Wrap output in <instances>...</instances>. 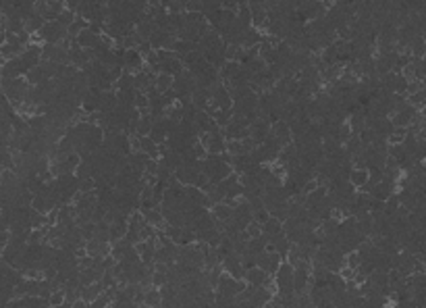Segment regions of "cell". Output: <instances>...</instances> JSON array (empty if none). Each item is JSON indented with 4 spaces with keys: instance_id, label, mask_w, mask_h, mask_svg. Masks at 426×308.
I'll list each match as a JSON object with an SVG mask.
<instances>
[{
    "instance_id": "7",
    "label": "cell",
    "mask_w": 426,
    "mask_h": 308,
    "mask_svg": "<svg viewBox=\"0 0 426 308\" xmlns=\"http://www.w3.org/2000/svg\"><path fill=\"white\" fill-rule=\"evenodd\" d=\"M4 19H6V17H4L2 13H0V32H4Z\"/></svg>"
},
{
    "instance_id": "5",
    "label": "cell",
    "mask_w": 426,
    "mask_h": 308,
    "mask_svg": "<svg viewBox=\"0 0 426 308\" xmlns=\"http://www.w3.org/2000/svg\"><path fill=\"white\" fill-rule=\"evenodd\" d=\"M353 277H355L353 269H350V267H343V269H341V279H353Z\"/></svg>"
},
{
    "instance_id": "6",
    "label": "cell",
    "mask_w": 426,
    "mask_h": 308,
    "mask_svg": "<svg viewBox=\"0 0 426 308\" xmlns=\"http://www.w3.org/2000/svg\"><path fill=\"white\" fill-rule=\"evenodd\" d=\"M71 308H88V302H83V300H75L71 304Z\"/></svg>"
},
{
    "instance_id": "4",
    "label": "cell",
    "mask_w": 426,
    "mask_h": 308,
    "mask_svg": "<svg viewBox=\"0 0 426 308\" xmlns=\"http://www.w3.org/2000/svg\"><path fill=\"white\" fill-rule=\"evenodd\" d=\"M245 233L250 235V240L252 237H260L262 235V225H258L256 221H250L247 223V227H245Z\"/></svg>"
},
{
    "instance_id": "2",
    "label": "cell",
    "mask_w": 426,
    "mask_h": 308,
    "mask_svg": "<svg viewBox=\"0 0 426 308\" xmlns=\"http://www.w3.org/2000/svg\"><path fill=\"white\" fill-rule=\"evenodd\" d=\"M352 183L353 188H362L368 183V169H352L350 173V179H347Z\"/></svg>"
},
{
    "instance_id": "3",
    "label": "cell",
    "mask_w": 426,
    "mask_h": 308,
    "mask_svg": "<svg viewBox=\"0 0 426 308\" xmlns=\"http://www.w3.org/2000/svg\"><path fill=\"white\" fill-rule=\"evenodd\" d=\"M63 302H65V288L54 289L52 294H50V298H48V304H50V306H60Z\"/></svg>"
},
{
    "instance_id": "1",
    "label": "cell",
    "mask_w": 426,
    "mask_h": 308,
    "mask_svg": "<svg viewBox=\"0 0 426 308\" xmlns=\"http://www.w3.org/2000/svg\"><path fill=\"white\" fill-rule=\"evenodd\" d=\"M162 302V296H160V289L158 288H148L144 294V304L146 308H158Z\"/></svg>"
}]
</instances>
